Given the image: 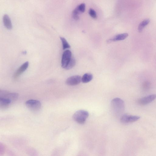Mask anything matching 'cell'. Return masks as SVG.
<instances>
[{
	"instance_id": "4",
	"label": "cell",
	"mask_w": 156,
	"mask_h": 156,
	"mask_svg": "<svg viewBox=\"0 0 156 156\" xmlns=\"http://www.w3.org/2000/svg\"><path fill=\"white\" fill-rule=\"evenodd\" d=\"M25 105L29 109L33 111H38L41 107V102L37 100H29L25 102Z\"/></svg>"
},
{
	"instance_id": "10",
	"label": "cell",
	"mask_w": 156,
	"mask_h": 156,
	"mask_svg": "<svg viewBox=\"0 0 156 156\" xmlns=\"http://www.w3.org/2000/svg\"><path fill=\"white\" fill-rule=\"evenodd\" d=\"M129 36V34L127 33H124L118 35L113 38L107 41L108 43H110L113 42L121 41L124 40L127 38Z\"/></svg>"
},
{
	"instance_id": "3",
	"label": "cell",
	"mask_w": 156,
	"mask_h": 156,
	"mask_svg": "<svg viewBox=\"0 0 156 156\" xmlns=\"http://www.w3.org/2000/svg\"><path fill=\"white\" fill-rule=\"evenodd\" d=\"M18 97V94L17 93L11 92L5 90H0V98L8 99L12 103L16 100Z\"/></svg>"
},
{
	"instance_id": "14",
	"label": "cell",
	"mask_w": 156,
	"mask_h": 156,
	"mask_svg": "<svg viewBox=\"0 0 156 156\" xmlns=\"http://www.w3.org/2000/svg\"><path fill=\"white\" fill-rule=\"evenodd\" d=\"M93 76L92 74L90 73L84 74L81 78V81L84 83H87L92 80Z\"/></svg>"
},
{
	"instance_id": "6",
	"label": "cell",
	"mask_w": 156,
	"mask_h": 156,
	"mask_svg": "<svg viewBox=\"0 0 156 156\" xmlns=\"http://www.w3.org/2000/svg\"><path fill=\"white\" fill-rule=\"evenodd\" d=\"M140 118V117L139 116L124 115L121 116L120 121L123 123H129L136 122Z\"/></svg>"
},
{
	"instance_id": "9",
	"label": "cell",
	"mask_w": 156,
	"mask_h": 156,
	"mask_svg": "<svg viewBox=\"0 0 156 156\" xmlns=\"http://www.w3.org/2000/svg\"><path fill=\"white\" fill-rule=\"evenodd\" d=\"M29 64V62L27 61L22 65L16 72L14 75V78H17L23 74L28 68Z\"/></svg>"
},
{
	"instance_id": "19",
	"label": "cell",
	"mask_w": 156,
	"mask_h": 156,
	"mask_svg": "<svg viewBox=\"0 0 156 156\" xmlns=\"http://www.w3.org/2000/svg\"><path fill=\"white\" fill-rule=\"evenodd\" d=\"M89 14L90 16L93 19H96L97 18V14L94 10L92 9H90L89 11Z\"/></svg>"
},
{
	"instance_id": "15",
	"label": "cell",
	"mask_w": 156,
	"mask_h": 156,
	"mask_svg": "<svg viewBox=\"0 0 156 156\" xmlns=\"http://www.w3.org/2000/svg\"><path fill=\"white\" fill-rule=\"evenodd\" d=\"M76 64V61L75 59L74 58L72 57L65 69L67 70L71 69L75 66Z\"/></svg>"
},
{
	"instance_id": "11",
	"label": "cell",
	"mask_w": 156,
	"mask_h": 156,
	"mask_svg": "<svg viewBox=\"0 0 156 156\" xmlns=\"http://www.w3.org/2000/svg\"><path fill=\"white\" fill-rule=\"evenodd\" d=\"M11 103L8 99L0 98V109L3 110H7Z\"/></svg>"
},
{
	"instance_id": "5",
	"label": "cell",
	"mask_w": 156,
	"mask_h": 156,
	"mask_svg": "<svg viewBox=\"0 0 156 156\" xmlns=\"http://www.w3.org/2000/svg\"><path fill=\"white\" fill-rule=\"evenodd\" d=\"M72 57V53L70 50H67L64 52L61 60L62 68H65Z\"/></svg>"
},
{
	"instance_id": "18",
	"label": "cell",
	"mask_w": 156,
	"mask_h": 156,
	"mask_svg": "<svg viewBox=\"0 0 156 156\" xmlns=\"http://www.w3.org/2000/svg\"><path fill=\"white\" fill-rule=\"evenodd\" d=\"M76 8L80 13H83L85 11V5L84 3L81 4L78 6Z\"/></svg>"
},
{
	"instance_id": "20",
	"label": "cell",
	"mask_w": 156,
	"mask_h": 156,
	"mask_svg": "<svg viewBox=\"0 0 156 156\" xmlns=\"http://www.w3.org/2000/svg\"><path fill=\"white\" fill-rule=\"evenodd\" d=\"M150 87V85L149 83H146L144 84L143 86L144 90H146L148 89Z\"/></svg>"
},
{
	"instance_id": "7",
	"label": "cell",
	"mask_w": 156,
	"mask_h": 156,
	"mask_svg": "<svg viewBox=\"0 0 156 156\" xmlns=\"http://www.w3.org/2000/svg\"><path fill=\"white\" fill-rule=\"evenodd\" d=\"M156 99V95L152 94L141 98L138 100V103L142 106L147 105Z\"/></svg>"
},
{
	"instance_id": "1",
	"label": "cell",
	"mask_w": 156,
	"mask_h": 156,
	"mask_svg": "<svg viewBox=\"0 0 156 156\" xmlns=\"http://www.w3.org/2000/svg\"><path fill=\"white\" fill-rule=\"evenodd\" d=\"M111 110L113 113L117 116L121 115L124 111V102L119 98H116L112 100L111 103Z\"/></svg>"
},
{
	"instance_id": "8",
	"label": "cell",
	"mask_w": 156,
	"mask_h": 156,
	"mask_svg": "<svg viewBox=\"0 0 156 156\" xmlns=\"http://www.w3.org/2000/svg\"><path fill=\"white\" fill-rule=\"evenodd\" d=\"M81 81V77L79 75H75L68 78L66 81V83L69 85L75 86L80 83Z\"/></svg>"
},
{
	"instance_id": "16",
	"label": "cell",
	"mask_w": 156,
	"mask_h": 156,
	"mask_svg": "<svg viewBox=\"0 0 156 156\" xmlns=\"http://www.w3.org/2000/svg\"><path fill=\"white\" fill-rule=\"evenodd\" d=\"M60 39L62 43L63 48L64 50L71 48V46L67 40L64 37H60Z\"/></svg>"
},
{
	"instance_id": "17",
	"label": "cell",
	"mask_w": 156,
	"mask_h": 156,
	"mask_svg": "<svg viewBox=\"0 0 156 156\" xmlns=\"http://www.w3.org/2000/svg\"><path fill=\"white\" fill-rule=\"evenodd\" d=\"M80 13L76 8L72 12L73 18L75 20H78L79 19V14Z\"/></svg>"
},
{
	"instance_id": "2",
	"label": "cell",
	"mask_w": 156,
	"mask_h": 156,
	"mask_svg": "<svg viewBox=\"0 0 156 156\" xmlns=\"http://www.w3.org/2000/svg\"><path fill=\"white\" fill-rule=\"evenodd\" d=\"M89 116V113L86 111L81 110L76 112L73 115L74 120L80 124L84 123Z\"/></svg>"
},
{
	"instance_id": "13",
	"label": "cell",
	"mask_w": 156,
	"mask_h": 156,
	"mask_svg": "<svg viewBox=\"0 0 156 156\" xmlns=\"http://www.w3.org/2000/svg\"><path fill=\"white\" fill-rule=\"evenodd\" d=\"M150 20L149 19H146L142 21L139 24L138 27L139 32H142L144 28L150 23Z\"/></svg>"
},
{
	"instance_id": "12",
	"label": "cell",
	"mask_w": 156,
	"mask_h": 156,
	"mask_svg": "<svg viewBox=\"0 0 156 156\" xmlns=\"http://www.w3.org/2000/svg\"><path fill=\"white\" fill-rule=\"evenodd\" d=\"M3 23L5 27L9 30L12 29V24L9 16L7 15H5L3 18Z\"/></svg>"
}]
</instances>
